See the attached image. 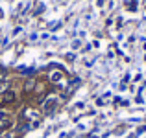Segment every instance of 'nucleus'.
<instances>
[{
    "label": "nucleus",
    "mask_w": 146,
    "mask_h": 138,
    "mask_svg": "<svg viewBox=\"0 0 146 138\" xmlns=\"http://www.w3.org/2000/svg\"><path fill=\"white\" fill-rule=\"evenodd\" d=\"M61 79V74H52V81H59Z\"/></svg>",
    "instance_id": "4"
},
{
    "label": "nucleus",
    "mask_w": 146,
    "mask_h": 138,
    "mask_svg": "<svg viewBox=\"0 0 146 138\" xmlns=\"http://www.w3.org/2000/svg\"><path fill=\"white\" fill-rule=\"evenodd\" d=\"M0 17H2V13H0Z\"/></svg>",
    "instance_id": "5"
},
{
    "label": "nucleus",
    "mask_w": 146,
    "mask_h": 138,
    "mask_svg": "<svg viewBox=\"0 0 146 138\" xmlns=\"http://www.w3.org/2000/svg\"><path fill=\"white\" fill-rule=\"evenodd\" d=\"M7 127H11V120L7 118V114H0V129H7Z\"/></svg>",
    "instance_id": "1"
},
{
    "label": "nucleus",
    "mask_w": 146,
    "mask_h": 138,
    "mask_svg": "<svg viewBox=\"0 0 146 138\" xmlns=\"http://www.w3.org/2000/svg\"><path fill=\"white\" fill-rule=\"evenodd\" d=\"M54 105H56V99H50L48 103H44V112H52Z\"/></svg>",
    "instance_id": "3"
},
{
    "label": "nucleus",
    "mask_w": 146,
    "mask_h": 138,
    "mask_svg": "<svg viewBox=\"0 0 146 138\" xmlns=\"http://www.w3.org/2000/svg\"><path fill=\"white\" fill-rule=\"evenodd\" d=\"M13 99H15V92H13V90H7L6 94H4V101H6V103L13 101Z\"/></svg>",
    "instance_id": "2"
}]
</instances>
